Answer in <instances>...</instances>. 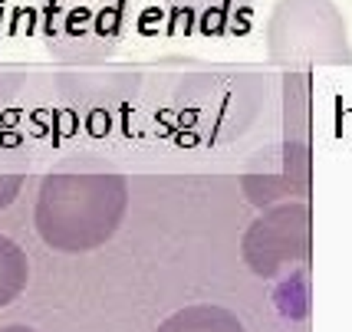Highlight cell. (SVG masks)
I'll use <instances>...</instances> for the list:
<instances>
[{
  "label": "cell",
  "mask_w": 352,
  "mask_h": 332,
  "mask_svg": "<svg viewBox=\"0 0 352 332\" xmlns=\"http://www.w3.org/2000/svg\"><path fill=\"white\" fill-rule=\"evenodd\" d=\"M171 27L182 33H228L250 10V0H165Z\"/></svg>",
  "instance_id": "obj_4"
},
{
  "label": "cell",
  "mask_w": 352,
  "mask_h": 332,
  "mask_svg": "<svg viewBox=\"0 0 352 332\" xmlns=\"http://www.w3.org/2000/svg\"><path fill=\"white\" fill-rule=\"evenodd\" d=\"M158 332H244V326L217 306H191L171 316Z\"/></svg>",
  "instance_id": "obj_5"
},
{
  "label": "cell",
  "mask_w": 352,
  "mask_h": 332,
  "mask_svg": "<svg viewBox=\"0 0 352 332\" xmlns=\"http://www.w3.org/2000/svg\"><path fill=\"white\" fill-rule=\"evenodd\" d=\"M40 30L63 63H99L122 43L132 0H36Z\"/></svg>",
  "instance_id": "obj_2"
},
{
  "label": "cell",
  "mask_w": 352,
  "mask_h": 332,
  "mask_svg": "<svg viewBox=\"0 0 352 332\" xmlns=\"http://www.w3.org/2000/svg\"><path fill=\"white\" fill-rule=\"evenodd\" d=\"M276 63H349L342 16L329 0H280L267 27Z\"/></svg>",
  "instance_id": "obj_3"
},
{
  "label": "cell",
  "mask_w": 352,
  "mask_h": 332,
  "mask_svg": "<svg viewBox=\"0 0 352 332\" xmlns=\"http://www.w3.org/2000/svg\"><path fill=\"white\" fill-rule=\"evenodd\" d=\"M0 332H33V329H23V326H7V329H0Z\"/></svg>",
  "instance_id": "obj_8"
},
{
  "label": "cell",
  "mask_w": 352,
  "mask_h": 332,
  "mask_svg": "<svg viewBox=\"0 0 352 332\" xmlns=\"http://www.w3.org/2000/svg\"><path fill=\"white\" fill-rule=\"evenodd\" d=\"M23 178H27V162H23V155L16 148L0 145V208H7V201L20 195Z\"/></svg>",
  "instance_id": "obj_7"
},
{
  "label": "cell",
  "mask_w": 352,
  "mask_h": 332,
  "mask_svg": "<svg viewBox=\"0 0 352 332\" xmlns=\"http://www.w3.org/2000/svg\"><path fill=\"white\" fill-rule=\"evenodd\" d=\"M125 214V178L99 162H69L46 175L33 221L50 247L92 250L112 237Z\"/></svg>",
  "instance_id": "obj_1"
},
{
  "label": "cell",
  "mask_w": 352,
  "mask_h": 332,
  "mask_svg": "<svg viewBox=\"0 0 352 332\" xmlns=\"http://www.w3.org/2000/svg\"><path fill=\"white\" fill-rule=\"evenodd\" d=\"M27 283V260L23 250L14 241L0 237V306L20 296V289Z\"/></svg>",
  "instance_id": "obj_6"
}]
</instances>
